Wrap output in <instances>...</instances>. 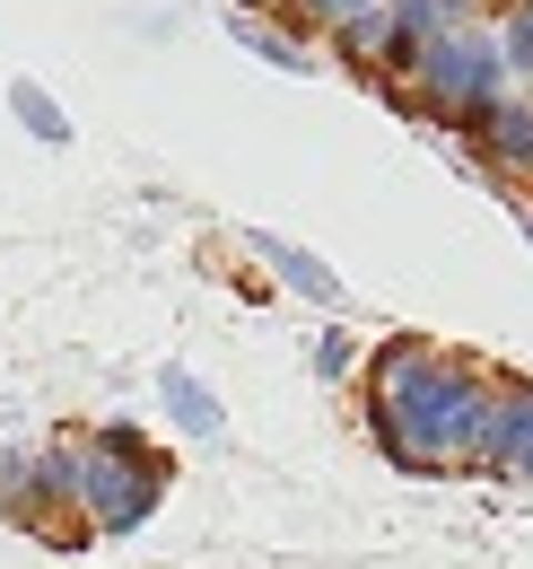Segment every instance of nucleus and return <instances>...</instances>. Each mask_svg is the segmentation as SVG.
Masks as SVG:
<instances>
[{
	"mask_svg": "<svg viewBox=\"0 0 533 569\" xmlns=\"http://www.w3.org/2000/svg\"><path fill=\"white\" fill-rule=\"evenodd\" d=\"M70 491H79L97 535H123V526H140V508L167 491V456L140 429L105 421V429H88V456L70 465Z\"/></svg>",
	"mask_w": 533,
	"mask_h": 569,
	"instance_id": "obj_1",
	"label": "nucleus"
},
{
	"mask_svg": "<svg viewBox=\"0 0 533 569\" xmlns=\"http://www.w3.org/2000/svg\"><path fill=\"white\" fill-rule=\"evenodd\" d=\"M481 456H490L499 473H525V482H533V386H507V395H490Z\"/></svg>",
	"mask_w": 533,
	"mask_h": 569,
	"instance_id": "obj_2",
	"label": "nucleus"
},
{
	"mask_svg": "<svg viewBox=\"0 0 533 569\" xmlns=\"http://www.w3.org/2000/svg\"><path fill=\"white\" fill-rule=\"evenodd\" d=\"M158 403H167V421L193 429V438H228V412H219V395L201 386L184 359H167V368H158Z\"/></svg>",
	"mask_w": 533,
	"mask_h": 569,
	"instance_id": "obj_3",
	"label": "nucleus"
},
{
	"mask_svg": "<svg viewBox=\"0 0 533 569\" xmlns=\"http://www.w3.org/2000/svg\"><path fill=\"white\" fill-rule=\"evenodd\" d=\"M245 246H254V254H263L271 272H280L289 289H298V298H315V307H341V272H333V263H315L306 246H289V237H271V228H254Z\"/></svg>",
	"mask_w": 533,
	"mask_h": 569,
	"instance_id": "obj_4",
	"label": "nucleus"
},
{
	"mask_svg": "<svg viewBox=\"0 0 533 569\" xmlns=\"http://www.w3.org/2000/svg\"><path fill=\"white\" fill-rule=\"evenodd\" d=\"M472 141L490 149L499 167H533V97H490L481 123H472Z\"/></svg>",
	"mask_w": 533,
	"mask_h": 569,
	"instance_id": "obj_5",
	"label": "nucleus"
},
{
	"mask_svg": "<svg viewBox=\"0 0 533 569\" xmlns=\"http://www.w3.org/2000/svg\"><path fill=\"white\" fill-rule=\"evenodd\" d=\"M228 36H237V44H254L271 71H306V44L289 36V18H254V9H237V18H228Z\"/></svg>",
	"mask_w": 533,
	"mask_h": 569,
	"instance_id": "obj_6",
	"label": "nucleus"
},
{
	"mask_svg": "<svg viewBox=\"0 0 533 569\" xmlns=\"http://www.w3.org/2000/svg\"><path fill=\"white\" fill-rule=\"evenodd\" d=\"M9 114H18L44 149H70V114L53 106V88H44V79H9Z\"/></svg>",
	"mask_w": 533,
	"mask_h": 569,
	"instance_id": "obj_7",
	"label": "nucleus"
},
{
	"mask_svg": "<svg viewBox=\"0 0 533 569\" xmlns=\"http://www.w3.org/2000/svg\"><path fill=\"white\" fill-rule=\"evenodd\" d=\"M499 53H507V71H533V0L499 9Z\"/></svg>",
	"mask_w": 533,
	"mask_h": 569,
	"instance_id": "obj_8",
	"label": "nucleus"
},
{
	"mask_svg": "<svg viewBox=\"0 0 533 569\" xmlns=\"http://www.w3.org/2000/svg\"><path fill=\"white\" fill-rule=\"evenodd\" d=\"M350 359H359V333H350V325H333V333L315 342V368H324V377H350Z\"/></svg>",
	"mask_w": 533,
	"mask_h": 569,
	"instance_id": "obj_9",
	"label": "nucleus"
},
{
	"mask_svg": "<svg viewBox=\"0 0 533 569\" xmlns=\"http://www.w3.org/2000/svg\"><path fill=\"white\" fill-rule=\"evenodd\" d=\"M350 9H376V0H298V9H289V27H341Z\"/></svg>",
	"mask_w": 533,
	"mask_h": 569,
	"instance_id": "obj_10",
	"label": "nucleus"
},
{
	"mask_svg": "<svg viewBox=\"0 0 533 569\" xmlns=\"http://www.w3.org/2000/svg\"><path fill=\"white\" fill-rule=\"evenodd\" d=\"M472 9H507V0H472Z\"/></svg>",
	"mask_w": 533,
	"mask_h": 569,
	"instance_id": "obj_11",
	"label": "nucleus"
},
{
	"mask_svg": "<svg viewBox=\"0 0 533 569\" xmlns=\"http://www.w3.org/2000/svg\"><path fill=\"white\" fill-rule=\"evenodd\" d=\"M525 237H533V211H525Z\"/></svg>",
	"mask_w": 533,
	"mask_h": 569,
	"instance_id": "obj_12",
	"label": "nucleus"
}]
</instances>
